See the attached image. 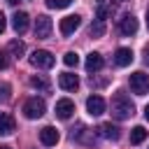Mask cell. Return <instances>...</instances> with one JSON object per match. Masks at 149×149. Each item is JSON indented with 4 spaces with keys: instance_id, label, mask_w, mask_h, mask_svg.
<instances>
[{
    "instance_id": "obj_2",
    "label": "cell",
    "mask_w": 149,
    "mask_h": 149,
    "mask_svg": "<svg viewBox=\"0 0 149 149\" xmlns=\"http://www.w3.org/2000/svg\"><path fill=\"white\" fill-rule=\"evenodd\" d=\"M28 61H30L33 68H40V70H49V68H54V63H56L54 54L47 51V49H35V51L30 54Z\"/></svg>"
},
{
    "instance_id": "obj_28",
    "label": "cell",
    "mask_w": 149,
    "mask_h": 149,
    "mask_svg": "<svg viewBox=\"0 0 149 149\" xmlns=\"http://www.w3.org/2000/svg\"><path fill=\"white\" fill-rule=\"evenodd\" d=\"M147 28H149V7H147Z\"/></svg>"
},
{
    "instance_id": "obj_25",
    "label": "cell",
    "mask_w": 149,
    "mask_h": 149,
    "mask_svg": "<svg viewBox=\"0 0 149 149\" xmlns=\"http://www.w3.org/2000/svg\"><path fill=\"white\" fill-rule=\"evenodd\" d=\"M5 68H7V56L0 54V70H5Z\"/></svg>"
},
{
    "instance_id": "obj_30",
    "label": "cell",
    "mask_w": 149,
    "mask_h": 149,
    "mask_svg": "<svg viewBox=\"0 0 149 149\" xmlns=\"http://www.w3.org/2000/svg\"><path fill=\"white\" fill-rule=\"evenodd\" d=\"M0 149H12V147H7V144H0Z\"/></svg>"
},
{
    "instance_id": "obj_11",
    "label": "cell",
    "mask_w": 149,
    "mask_h": 149,
    "mask_svg": "<svg viewBox=\"0 0 149 149\" xmlns=\"http://www.w3.org/2000/svg\"><path fill=\"white\" fill-rule=\"evenodd\" d=\"M98 133H100L105 140H112V142H116V140L121 137V128H119V126H114L112 121H105V123H100Z\"/></svg>"
},
{
    "instance_id": "obj_10",
    "label": "cell",
    "mask_w": 149,
    "mask_h": 149,
    "mask_svg": "<svg viewBox=\"0 0 149 149\" xmlns=\"http://www.w3.org/2000/svg\"><path fill=\"white\" fill-rule=\"evenodd\" d=\"M86 112H88L91 116H100V114L105 112V100H102L100 95H88V98H86Z\"/></svg>"
},
{
    "instance_id": "obj_3",
    "label": "cell",
    "mask_w": 149,
    "mask_h": 149,
    "mask_svg": "<svg viewBox=\"0 0 149 149\" xmlns=\"http://www.w3.org/2000/svg\"><path fill=\"white\" fill-rule=\"evenodd\" d=\"M44 112H47V105H44V100L37 98V95H33V98H28V100L23 102V114H26V119H40Z\"/></svg>"
},
{
    "instance_id": "obj_19",
    "label": "cell",
    "mask_w": 149,
    "mask_h": 149,
    "mask_svg": "<svg viewBox=\"0 0 149 149\" xmlns=\"http://www.w3.org/2000/svg\"><path fill=\"white\" fill-rule=\"evenodd\" d=\"M30 86H33V88H40V91H49V79L35 74V77H30Z\"/></svg>"
},
{
    "instance_id": "obj_5",
    "label": "cell",
    "mask_w": 149,
    "mask_h": 149,
    "mask_svg": "<svg viewBox=\"0 0 149 149\" xmlns=\"http://www.w3.org/2000/svg\"><path fill=\"white\" fill-rule=\"evenodd\" d=\"M51 28H54V23H51L49 16L40 14V16L35 19V37H37V40H47V37L51 35Z\"/></svg>"
},
{
    "instance_id": "obj_9",
    "label": "cell",
    "mask_w": 149,
    "mask_h": 149,
    "mask_svg": "<svg viewBox=\"0 0 149 149\" xmlns=\"http://www.w3.org/2000/svg\"><path fill=\"white\" fill-rule=\"evenodd\" d=\"M58 86L63 91H77L79 88V77L72 74V72H63V74H58Z\"/></svg>"
},
{
    "instance_id": "obj_16",
    "label": "cell",
    "mask_w": 149,
    "mask_h": 149,
    "mask_svg": "<svg viewBox=\"0 0 149 149\" xmlns=\"http://www.w3.org/2000/svg\"><path fill=\"white\" fill-rule=\"evenodd\" d=\"M14 128H16L14 116H12V114H7V112H0V135H12V133H14Z\"/></svg>"
},
{
    "instance_id": "obj_22",
    "label": "cell",
    "mask_w": 149,
    "mask_h": 149,
    "mask_svg": "<svg viewBox=\"0 0 149 149\" xmlns=\"http://www.w3.org/2000/svg\"><path fill=\"white\" fill-rule=\"evenodd\" d=\"M47 5H49L51 9H65V7L72 5V0H47Z\"/></svg>"
},
{
    "instance_id": "obj_7",
    "label": "cell",
    "mask_w": 149,
    "mask_h": 149,
    "mask_svg": "<svg viewBox=\"0 0 149 149\" xmlns=\"http://www.w3.org/2000/svg\"><path fill=\"white\" fill-rule=\"evenodd\" d=\"M74 114V102L70 100V98H61V100H56V116L58 119H70Z\"/></svg>"
},
{
    "instance_id": "obj_12",
    "label": "cell",
    "mask_w": 149,
    "mask_h": 149,
    "mask_svg": "<svg viewBox=\"0 0 149 149\" xmlns=\"http://www.w3.org/2000/svg\"><path fill=\"white\" fill-rule=\"evenodd\" d=\"M40 140H42L44 147H54V144L61 140V135H58V130H56L54 126H44V128L40 130Z\"/></svg>"
},
{
    "instance_id": "obj_17",
    "label": "cell",
    "mask_w": 149,
    "mask_h": 149,
    "mask_svg": "<svg viewBox=\"0 0 149 149\" xmlns=\"http://www.w3.org/2000/svg\"><path fill=\"white\" fill-rule=\"evenodd\" d=\"M147 140V128L144 126H135L133 130H130V144H140V142H144Z\"/></svg>"
},
{
    "instance_id": "obj_31",
    "label": "cell",
    "mask_w": 149,
    "mask_h": 149,
    "mask_svg": "<svg viewBox=\"0 0 149 149\" xmlns=\"http://www.w3.org/2000/svg\"><path fill=\"white\" fill-rule=\"evenodd\" d=\"M98 2H100V5H102V2H105V0H98Z\"/></svg>"
},
{
    "instance_id": "obj_27",
    "label": "cell",
    "mask_w": 149,
    "mask_h": 149,
    "mask_svg": "<svg viewBox=\"0 0 149 149\" xmlns=\"http://www.w3.org/2000/svg\"><path fill=\"white\" fill-rule=\"evenodd\" d=\"M144 119H147V121H149V105H147V107H144Z\"/></svg>"
},
{
    "instance_id": "obj_21",
    "label": "cell",
    "mask_w": 149,
    "mask_h": 149,
    "mask_svg": "<svg viewBox=\"0 0 149 149\" xmlns=\"http://www.w3.org/2000/svg\"><path fill=\"white\" fill-rule=\"evenodd\" d=\"M63 63H65L68 68H77V65H79V56H77L74 51H68V54L63 56Z\"/></svg>"
},
{
    "instance_id": "obj_1",
    "label": "cell",
    "mask_w": 149,
    "mask_h": 149,
    "mask_svg": "<svg viewBox=\"0 0 149 149\" xmlns=\"http://www.w3.org/2000/svg\"><path fill=\"white\" fill-rule=\"evenodd\" d=\"M133 114H135L133 100H130L123 91H119V93L112 98V116H114L116 121H126V119H130Z\"/></svg>"
},
{
    "instance_id": "obj_8",
    "label": "cell",
    "mask_w": 149,
    "mask_h": 149,
    "mask_svg": "<svg viewBox=\"0 0 149 149\" xmlns=\"http://www.w3.org/2000/svg\"><path fill=\"white\" fill-rule=\"evenodd\" d=\"M119 30H121V35H135L137 33V19L133 14H123L119 19Z\"/></svg>"
},
{
    "instance_id": "obj_18",
    "label": "cell",
    "mask_w": 149,
    "mask_h": 149,
    "mask_svg": "<svg viewBox=\"0 0 149 149\" xmlns=\"http://www.w3.org/2000/svg\"><path fill=\"white\" fill-rule=\"evenodd\" d=\"M7 51H9L12 56H16V58H19V56H23V51H26V44H23L21 40H12V42L7 44Z\"/></svg>"
},
{
    "instance_id": "obj_4",
    "label": "cell",
    "mask_w": 149,
    "mask_h": 149,
    "mask_svg": "<svg viewBox=\"0 0 149 149\" xmlns=\"http://www.w3.org/2000/svg\"><path fill=\"white\" fill-rule=\"evenodd\" d=\"M128 84H130V91H133L135 95H144V93L149 91V74L142 72V70H137V72L130 74Z\"/></svg>"
},
{
    "instance_id": "obj_29",
    "label": "cell",
    "mask_w": 149,
    "mask_h": 149,
    "mask_svg": "<svg viewBox=\"0 0 149 149\" xmlns=\"http://www.w3.org/2000/svg\"><path fill=\"white\" fill-rule=\"evenodd\" d=\"M7 2H9V5H16V2H19V0H7Z\"/></svg>"
},
{
    "instance_id": "obj_20",
    "label": "cell",
    "mask_w": 149,
    "mask_h": 149,
    "mask_svg": "<svg viewBox=\"0 0 149 149\" xmlns=\"http://www.w3.org/2000/svg\"><path fill=\"white\" fill-rule=\"evenodd\" d=\"M91 35H93V37H102V35H105V21L95 19V21L91 23Z\"/></svg>"
},
{
    "instance_id": "obj_14",
    "label": "cell",
    "mask_w": 149,
    "mask_h": 149,
    "mask_svg": "<svg viewBox=\"0 0 149 149\" xmlns=\"http://www.w3.org/2000/svg\"><path fill=\"white\" fill-rule=\"evenodd\" d=\"M114 63H116L119 68L130 65V63H133V51H130L128 47H119V49H116V54H114Z\"/></svg>"
},
{
    "instance_id": "obj_23",
    "label": "cell",
    "mask_w": 149,
    "mask_h": 149,
    "mask_svg": "<svg viewBox=\"0 0 149 149\" xmlns=\"http://www.w3.org/2000/svg\"><path fill=\"white\" fill-rule=\"evenodd\" d=\"M9 93H12V86L9 84H0V100H9Z\"/></svg>"
},
{
    "instance_id": "obj_15",
    "label": "cell",
    "mask_w": 149,
    "mask_h": 149,
    "mask_svg": "<svg viewBox=\"0 0 149 149\" xmlns=\"http://www.w3.org/2000/svg\"><path fill=\"white\" fill-rule=\"evenodd\" d=\"M86 72H98L102 65H105V61H102V56L98 54V51H91L88 56H86Z\"/></svg>"
},
{
    "instance_id": "obj_26",
    "label": "cell",
    "mask_w": 149,
    "mask_h": 149,
    "mask_svg": "<svg viewBox=\"0 0 149 149\" xmlns=\"http://www.w3.org/2000/svg\"><path fill=\"white\" fill-rule=\"evenodd\" d=\"M144 63H147V65H149V47H147V49H144Z\"/></svg>"
},
{
    "instance_id": "obj_24",
    "label": "cell",
    "mask_w": 149,
    "mask_h": 149,
    "mask_svg": "<svg viewBox=\"0 0 149 149\" xmlns=\"http://www.w3.org/2000/svg\"><path fill=\"white\" fill-rule=\"evenodd\" d=\"M5 28H7V19H5V14L0 12V35L5 33Z\"/></svg>"
},
{
    "instance_id": "obj_6",
    "label": "cell",
    "mask_w": 149,
    "mask_h": 149,
    "mask_svg": "<svg viewBox=\"0 0 149 149\" xmlns=\"http://www.w3.org/2000/svg\"><path fill=\"white\" fill-rule=\"evenodd\" d=\"M79 23H81V16L70 14V16H63V19H61L58 28H61V33H63V35H72V33L79 28Z\"/></svg>"
},
{
    "instance_id": "obj_13",
    "label": "cell",
    "mask_w": 149,
    "mask_h": 149,
    "mask_svg": "<svg viewBox=\"0 0 149 149\" xmlns=\"http://www.w3.org/2000/svg\"><path fill=\"white\" fill-rule=\"evenodd\" d=\"M28 21H30V16H28L26 12H16V14L12 16V28L21 35V33H26V30H28Z\"/></svg>"
}]
</instances>
